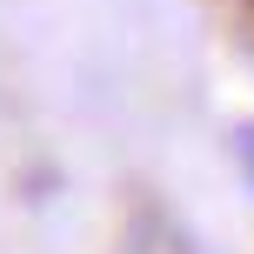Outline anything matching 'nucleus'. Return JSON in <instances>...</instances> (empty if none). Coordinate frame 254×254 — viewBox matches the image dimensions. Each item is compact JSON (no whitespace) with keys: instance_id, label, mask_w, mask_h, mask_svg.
Returning <instances> with one entry per match:
<instances>
[{"instance_id":"f257e3e1","label":"nucleus","mask_w":254,"mask_h":254,"mask_svg":"<svg viewBox=\"0 0 254 254\" xmlns=\"http://www.w3.org/2000/svg\"><path fill=\"white\" fill-rule=\"evenodd\" d=\"M241 167H248V181H254V127H241Z\"/></svg>"}]
</instances>
